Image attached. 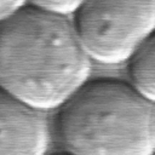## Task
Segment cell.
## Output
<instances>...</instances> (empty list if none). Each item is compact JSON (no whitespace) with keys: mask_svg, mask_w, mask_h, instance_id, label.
Listing matches in <instances>:
<instances>
[{"mask_svg":"<svg viewBox=\"0 0 155 155\" xmlns=\"http://www.w3.org/2000/svg\"><path fill=\"white\" fill-rule=\"evenodd\" d=\"M90 73L91 59L68 17L24 5L0 22V88L24 104L59 109Z\"/></svg>","mask_w":155,"mask_h":155,"instance_id":"6da1fadb","label":"cell"},{"mask_svg":"<svg viewBox=\"0 0 155 155\" xmlns=\"http://www.w3.org/2000/svg\"><path fill=\"white\" fill-rule=\"evenodd\" d=\"M56 122L70 155H155V105L119 79L85 82Z\"/></svg>","mask_w":155,"mask_h":155,"instance_id":"7a4b0ae2","label":"cell"},{"mask_svg":"<svg viewBox=\"0 0 155 155\" xmlns=\"http://www.w3.org/2000/svg\"><path fill=\"white\" fill-rule=\"evenodd\" d=\"M73 17L90 59L119 65L155 30V0H85Z\"/></svg>","mask_w":155,"mask_h":155,"instance_id":"3957f363","label":"cell"},{"mask_svg":"<svg viewBox=\"0 0 155 155\" xmlns=\"http://www.w3.org/2000/svg\"><path fill=\"white\" fill-rule=\"evenodd\" d=\"M48 142L45 114L0 88V155H46Z\"/></svg>","mask_w":155,"mask_h":155,"instance_id":"277c9868","label":"cell"},{"mask_svg":"<svg viewBox=\"0 0 155 155\" xmlns=\"http://www.w3.org/2000/svg\"><path fill=\"white\" fill-rule=\"evenodd\" d=\"M132 87L155 105V30L127 62Z\"/></svg>","mask_w":155,"mask_h":155,"instance_id":"5b68a950","label":"cell"},{"mask_svg":"<svg viewBox=\"0 0 155 155\" xmlns=\"http://www.w3.org/2000/svg\"><path fill=\"white\" fill-rule=\"evenodd\" d=\"M27 5L48 13L69 17L73 16L85 0H25Z\"/></svg>","mask_w":155,"mask_h":155,"instance_id":"8992f818","label":"cell"},{"mask_svg":"<svg viewBox=\"0 0 155 155\" xmlns=\"http://www.w3.org/2000/svg\"><path fill=\"white\" fill-rule=\"evenodd\" d=\"M27 5L25 0H0V22Z\"/></svg>","mask_w":155,"mask_h":155,"instance_id":"52a82bcc","label":"cell"},{"mask_svg":"<svg viewBox=\"0 0 155 155\" xmlns=\"http://www.w3.org/2000/svg\"><path fill=\"white\" fill-rule=\"evenodd\" d=\"M46 155H70V154L63 150V151H57V153H52V154H46Z\"/></svg>","mask_w":155,"mask_h":155,"instance_id":"ba28073f","label":"cell"}]
</instances>
